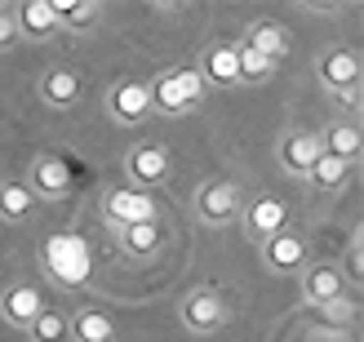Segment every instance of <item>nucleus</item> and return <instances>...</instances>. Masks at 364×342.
<instances>
[{
  "instance_id": "25",
  "label": "nucleus",
  "mask_w": 364,
  "mask_h": 342,
  "mask_svg": "<svg viewBox=\"0 0 364 342\" xmlns=\"http://www.w3.org/2000/svg\"><path fill=\"white\" fill-rule=\"evenodd\" d=\"M347 160H338V156H320L316 165H311V187H320V191H333V187H342V178H347Z\"/></svg>"
},
{
  "instance_id": "20",
  "label": "nucleus",
  "mask_w": 364,
  "mask_h": 342,
  "mask_svg": "<svg viewBox=\"0 0 364 342\" xmlns=\"http://www.w3.org/2000/svg\"><path fill=\"white\" fill-rule=\"evenodd\" d=\"M209 85H240V63H235V45H213L205 53V71H200Z\"/></svg>"
},
{
  "instance_id": "27",
  "label": "nucleus",
  "mask_w": 364,
  "mask_h": 342,
  "mask_svg": "<svg viewBox=\"0 0 364 342\" xmlns=\"http://www.w3.org/2000/svg\"><path fill=\"white\" fill-rule=\"evenodd\" d=\"M178 85H182V94H187V102H191V107L205 98V76H200L196 67H182V71H178Z\"/></svg>"
},
{
  "instance_id": "31",
  "label": "nucleus",
  "mask_w": 364,
  "mask_h": 342,
  "mask_svg": "<svg viewBox=\"0 0 364 342\" xmlns=\"http://www.w3.org/2000/svg\"><path fill=\"white\" fill-rule=\"evenodd\" d=\"M333 98H338V107H351L360 98V89H342V94H333Z\"/></svg>"
},
{
  "instance_id": "5",
  "label": "nucleus",
  "mask_w": 364,
  "mask_h": 342,
  "mask_svg": "<svg viewBox=\"0 0 364 342\" xmlns=\"http://www.w3.org/2000/svg\"><path fill=\"white\" fill-rule=\"evenodd\" d=\"M182 325L191 333H213L227 325V298L218 289H191L182 298Z\"/></svg>"
},
{
  "instance_id": "19",
  "label": "nucleus",
  "mask_w": 364,
  "mask_h": 342,
  "mask_svg": "<svg viewBox=\"0 0 364 342\" xmlns=\"http://www.w3.org/2000/svg\"><path fill=\"white\" fill-rule=\"evenodd\" d=\"M71 342H116V320L98 307H85L71 316Z\"/></svg>"
},
{
  "instance_id": "6",
  "label": "nucleus",
  "mask_w": 364,
  "mask_h": 342,
  "mask_svg": "<svg viewBox=\"0 0 364 342\" xmlns=\"http://www.w3.org/2000/svg\"><path fill=\"white\" fill-rule=\"evenodd\" d=\"M298 276H302V302H306V307H316V311L347 294V276H342L333 262H306Z\"/></svg>"
},
{
  "instance_id": "9",
  "label": "nucleus",
  "mask_w": 364,
  "mask_h": 342,
  "mask_svg": "<svg viewBox=\"0 0 364 342\" xmlns=\"http://www.w3.org/2000/svg\"><path fill=\"white\" fill-rule=\"evenodd\" d=\"M41 311H45V294L36 289V284H9V289L0 294V316H5L14 329H31V320Z\"/></svg>"
},
{
  "instance_id": "22",
  "label": "nucleus",
  "mask_w": 364,
  "mask_h": 342,
  "mask_svg": "<svg viewBox=\"0 0 364 342\" xmlns=\"http://www.w3.org/2000/svg\"><path fill=\"white\" fill-rule=\"evenodd\" d=\"M151 89V107H165L169 116H178V112H187V94H182V85H178V71H160L156 76V85H147Z\"/></svg>"
},
{
  "instance_id": "29",
  "label": "nucleus",
  "mask_w": 364,
  "mask_h": 342,
  "mask_svg": "<svg viewBox=\"0 0 364 342\" xmlns=\"http://www.w3.org/2000/svg\"><path fill=\"white\" fill-rule=\"evenodd\" d=\"M324 316H329V320H347V316H355V302L347 298V294H342V298H333L329 302V307H320Z\"/></svg>"
},
{
  "instance_id": "28",
  "label": "nucleus",
  "mask_w": 364,
  "mask_h": 342,
  "mask_svg": "<svg viewBox=\"0 0 364 342\" xmlns=\"http://www.w3.org/2000/svg\"><path fill=\"white\" fill-rule=\"evenodd\" d=\"M18 45V18L14 9H0V53H9Z\"/></svg>"
},
{
  "instance_id": "21",
  "label": "nucleus",
  "mask_w": 364,
  "mask_h": 342,
  "mask_svg": "<svg viewBox=\"0 0 364 342\" xmlns=\"http://www.w3.org/2000/svg\"><path fill=\"white\" fill-rule=\"evenodd\" d=\"M31 209H36V196L27 191V183L5 178V183H0V218H5V223H23Z\"/></svg>"
},
{
  "instance_id": "23",
  "label": "nucleus",
  "mask_w": 364,
  "mask_h": 342,
  "mask_svg": "<svg viewBox=\"0 0 364 342\" xmlns=\"http://www.w3.org/2000/svg\"><path fill=\"white\" fill-rule=\"evenodd\" d=\"M53 14H58V27H89L98 23V0H49Z\"/></svg>"
},
{
  "instance_id": "10",
  "label": "nucleus",
  "mask_w": 364,
  "mask_h": 342,
  "mask_svg": "<svg viewBox=\"0 0 364 342\" xmlns=\"http://www.w3.org/2000/svg\"><path fill=\"white\" fill-rule=\"evenodd\" d=\"M320 156H324L320 134H311V129H294V134H284V142H280V165L289 173H298V178L311 173V165Z\"/></svg>"
},
{
  "instance_id": "30",
  "label": "nucleus",
  "mask_w": 364,
  "mask_h": 342,
  "mask_svg": "<svg viewBox=\"0 0 364 342\" xmlns=\"http://www.w3.org/2000/svg\"><path fill=\"white\" fill-rule=\"evenodd\" d=\"M351 276L355 280L364 276V231H355V236H351Z\"/></svg>"
},
{
  "instance_id": "16",
  "label": "nucleus",
  "mask_w": 364,
  "mask_h": 342,
  "mask_svg": "<svg viewBox=\"0 0 364 342\" xmlns=\"http://www.w3.org/2000/svg\"><path fill=\"white\" fill-rule=\"evenodd\" d=\"M18 18V36H36V41H45V36L58 31V14H53L49 0H27V5L14 9Z\"/></svg>"
},
{
  "instance_id": "18",
  "label": "nucleus",
  "mask_w": 364,
  "mask_h": 342,
  "mask_svg": "<svg viewBox=\"0 0 364 342\" xmlns=\"http://www.w3.org/2000/svg\"><path fill=\"white\" fill-rule=\"evenodd\" d=\"M116 240L129 258H147L165 245V231H160V223H134V227H116Z\"/></svg>"
},
{
  "instance_id": "17",
  "label": "nucleus",
  "mask_w": 364,
  "mask_h": 342,
  "mask_svg": "<svg viewBox=\"0 0 364 342\" xmlns=\"http://www.w3.org/2000/svg\"><path fill=\"white\" fill-rule=\"evenodd\" d=\"M320 147H324V156H338V160H347V165H355L360 151H364V138H360L355 124L338 120V124H329V129L320 134Z\"/></svg>"
},
{
  "instance_id": "8",
  "label": "nucleus",
  "mask_w": 364,
  "mask_h": 342,
  "mask_svg": "<svg viewBox=\"0 0 364 342\" xmlns=\"http://www.w3.org/2000/svg\"><path fill=\"white\" fill-rule=\"evenodd\" d=\"M262 262L271 267V272H280V276H294V272H302V267H306V240L294 236V231L284 227L280 236L262 240Z\"/></svg>"
},
{
  "instance_id": "2",
  "label": "nucleus",
  "mask_w": 364,
  "mask_h": 342,
  "mask_svg": "<svg viewBox=\"0 0 364 342\" xmlns=\"http://www.w3.org/2000/svg\"><path fill=\"white\" fill-rule=\"evenodd\" d=\"M102 213L112 227H134V223H156V201L138 187H112L102 196Z\"/></svg>"
},
{
  "instance_id": "15",
  "label": "nucleus",
  "mask_w": 364,
  "mask_h": 342,
  "mask_svg": "<svg viewBox=\"0 0 364 342\" xmlns=\"http://www.w3.org/2000/svg\"><path fill=\"white\" fill-rule=\"evenodd\" d=\"M41 98L49 107H71L80 98V71H71V67H49L45 76H41Z\"/></svg>"
},
{
  "instance_id": "7",
  "label": "nucleus",
  "mask_w": 364,
  "mask_h": 342,
  "mask_svg": "<svg viewBox=\"0 0 364 342\" xmlns=\"http://www.w3.org/2000/svg\"><path fill=\"white\" fill-rule=\"evenodd\" d=\"M124 169H129V178L142 187H156L169 178V151L160 147V142H142V147H134L129 156H124Z\"/></svg>"
},
{
  "instance_id": "13",
  "label": "nucleus",
  "mask_w": 364,
  "mask_h": 342,
  "mask_svg": "<svg viewBox=\"0 0 364 342\" xmlns=\"http://www.w3.org/2000/svg\"><path fill=\"white\" fill-rule=\"evenodd\" d=\"M107 107H112V116L120 124H138V120H147V112H151V89L142 80H120L112 89V98H107Z\"/></svg>"
},
{
  "instance_id": "26",
  "label": "nucleus",
  "mask_w": 364,
  "mask_h": 342,
  "mask_svg": "<svg viewBox=\"0 0 364 342\" xmlns=\"http://www.w3.org/2000/svg\"><path fill=\"white\" fill-rule=\"evenodd\" d=\"M235 63H240V80H262V76H271V63L262 58V53H253L249 45H235Z\"/></svg>"
},
{
  "instance_id": "12",
  "label": "nucleus",
  "mask_w": 364,
  "mask_h": 342,
  "mask_svg": "<svg viewBox=\"0 0 364 342\" xmlns=\"http://www.w3.org/2000/svg\"><path fill=\"white\" fill-rule=\"evenodd\" d=\"M245 227H249L253 240L280 236V231L289 227V209H284V201H276V196H258V201L245 209Z\"/></svg>"
},
{
  "instance_id": "14",
  "label": "nucleus",
  "mask_w": 364,
  "mask_h": 342,
  "mask_svg": "<svg viewBox=\"0 0 364 342\" xmlns=\"http://www.w3.org/2000/svg\"><path fill=\"white\" fill-rule=\"evenodd\" d=\"M320 80L329 94H342V89H360V53L355 49H329L320 58Z\"/></svg>"
},
{
  "instance_id": "4",
  "label": "nucleus",
  "mask_w": 364,
  "mask_h": 342,
  "mask_svg": "<svg viewBox=\"0 0 364 342\" xmlns=\"http://www.w3.org/2000/svg\"><path fill=\"white\" fill-rule=\"evenodd\" d=\"M27 191L36 196V201H63V196L71 191V165L63 156H36L31 169H27Z\"/></svg>"
},
{
  "instance_id": "3",
  "label": "nucleus",
  "mask_w": 364,
  "mask_h": 342,
  "mask_svg": "<svg viewBox=\"0 0 364 342\" xmlns=\"http://www.w3.org/2000/svg\"><path fill=\"white\" fill-rule=\"evenodd\" d=\"M196 213H200V223H209V227H227L235 213H240V187L227 183V178L205 183L196 191Z\"/></svg>"
},
{
  "instance_id": "24",
  "label": "nucleus",
  "mask_w": 364,
  "mask_h": 342,
  "mask_svg": "<svg viewBox=\"0 0 364 342\" xmlns=\"http://www.w3.org/2000/svg\"><path fill=\"white\" fill-rule=\"evenodd\" d=\"M36 342H67L71 338V320L63 316V311H53V307H45L41 316L31 320V329H27Z\"/></svg>"
},
{
  "instance_id": "1",
  "label": "nucleus",
  "mask_w": 364,
  "mask_h": 342,
  "mask_svg": "<svg viewBox=\"0 0 364 342\" xmlns=\"http://www.w3.org/2000/svg\"><path fill=\"white\" fill-rule=\"evenodd\" d=\"M41 258H45V272L58 284H67V289H80V284L89 280V272H94V254H89V245L80 236H71V231L49 236L45 249H41Z\"/></svg>"
},
{
  "instance_id": "11",
  "label": "nucleus",
  "mask_w": 364,
  "mask_h": 342,
  "mask_svg": "<svg viewBox=\"0 0 364 342\" xmlns=\"http://www.w3.org/2000/svg\"><path fill=\"white\" fill-rule=\"evenodd\" d=\"M240 45H249L253 53H262V58H267L271 67H276V63H284L289 53H294V36H289L280 23L262 18V23H253V27H249V36H245Z\"/></svg>"
}]
</instances>
